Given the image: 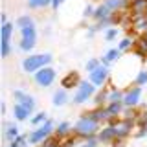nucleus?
<instances>
[{"instance_id":"1","label":"nucleus","mask_w":147,"mask_h":147,"mask_svg":"<svg viewBox=\"0 0 147 147\" xmlns=\"http://www.w3.org/2000/svg\"><path fill=\"white\" fill-rule=\"evenodd\" d=\"M99 125H101L99 121H96L88 112H85L79 119H77L76 127H74V134H76L77 138H83V140H85V138H88V136L98 134Z\"/></svg>"},{"instance_id":"2","label":"nucleus","mask_w":147,"mask_h":147,"mask_svg":"<svg viewBox=\"0 0 147 147\" xmlns=\"http://www.w3.org/2000/svg\"><path fill=\"white\" fill-rule=\"evenodd\" d=\"M50 63H52V55L50 53H35V55H30V57H26L22 61V68L28 74H31V72H37L42 66H48Z\"/></svg>"},{"instance_id":"3","label":"nucleus","mask_w":147,"mask_h":147,"mask_svg":"<svg viewBox=\"0 0 147 147\" xmlns=\"http://www.w3.org/2000/svg\"><path fill=\"white\" fill-rule=\"evenodd\" d=\"M96 94V85L94 83H88V81H81L79 86L76 88V94H74V103L76 105H81L85 101H88V98Z\"/></svg>"},{"instance_id":"4","label":"nucleus","mask_w":147,"mask_h":147,"mask_svg":"<svg viewBox=\"0 0 147 147\" xmlns=\"http://www.w3.org/2000/svg\"><path fill=\"white\" fill-rule=\"evenodd\" d=\"M53 132V123L50 121V119H46L44 123H40V127H37L33 132L30 134V144L33 145H39L40 142H44L46 138H50Z\"/></svg>"},{"instance_id":"5","label":"nucleus","mask_w":147,"mask_h":147,"mask_svg":"<svg viewBox=\"0 0 147 147\" xmlns=\"http://www.w3.org/2000/svg\"><path fill=\"white\" fill-rule=\"evenodd\" d=\"M35 42H37L35 24L20 28V50H22V52H30V50L35 46Z\"/></svg>"},{"instance_id":"6","label":"nucleus","mask_w":147,"mask_h":147,"mask_svg":"<svg viewBox=\"0 0 147 147\" xmlns=\"http://www.w3.org/2000/svg\"><path fill=\"white\" fill-rule=\"evenodd\" d=\"M55 70L52 66H42V68H39L35 74H33V77H35V83L39 86H50L52 83L55 81Z\"/></svg>"},{"instance_id":"7","label":"nucleus","mask_w":147,"mask_h":147,"mask_svg":"<svg viewBox=\"0 0 147 147\" xmlns=\"http://www.w3.org/2000/svg\"><path fill=\"white\" fill-rule=\"evenodd\" d=\"M109 123L114 127V131H116V138H127L132 132V125H134L132 121L123 119L121 116H119V118H112Z\"/></svg>"},{"instance_id":"8","label":"nucleus","mask_w":147,"mask_h":147,"mask_svg":"<svg viewBox=\"0 0 147 147\" xmlns=\"http://www.w3.org/2000/svg\"><path fill=\"white\" fill-rule=\"evenodd\" d=\"M88 77H90V81L94 83L96 86H103L105 83H109V66L101 63L96 70L88 72Z\"/></svg>"},{"instance_id":"9","label":"nucleus","mask_w":147,"mask_h":147,"mask_svg":"<svg viewBox=\"0 0 147 147\" xmlns=\"http://www.w3.org/2000/svg\"><path fill=\"white\" fill-rule=\"evenodd\" d=\"M140 96H142V86L140 85H134L129 90H125V94H123V103H125V107H138Z\"/></svg>"},{"instance_id":"10","label":"nucleus","mask_w":147,"mask_h":147,"mask_svg":"<svg viewBox=\"0 0 147 147\" xmlns=\"http://www.w3.org/2000/svg\"><path fill=\"white\" fill-rule=\"evenodd\" d=\"M0 33H2V57H7L9 55V40H11V33H13V24L11 22H2V31H0Z\"/></svg>"},{"instance_id":"11","label":"nucleus","mask_w":147,"mask_h":147,"mask_svg":"<svg viewBox=\"0 0 147 147\" xmlns=\"http://www.w3.org/2000/svg\"><path fill=\"white\" fill-rule=\"evenodd\" d=\"M88 114L96 119V121H99V123H109L110 119H112V116H110V112L107 109V105H101V107L96 105V109L88 110Z\"/></svg>"},{"instance_id":"12","label":"nucleus","mask_w":147,"mask_h":147,"mask_svg":"<svg viewBox=\"0 0 147 147\" xmlns=\"http://www.w3.org/2000/svg\"><path fill=\"white\" fill-rule=\"evenodd\" d=\"M13 96H15L17 103H20L22 107L28 109L30 112H33V110H35V99L31 98L30 94H26V92H22V90H15V92H13Z\"/></svg>"},{"instance_id":"13","label":"nucleus","mask_w":147,"mask_h":147,"mask_svg":"<svg viewBox=\"0 0 147 147\" xmlns=\"http://www.w3.org/2000/svg\"><path fill=\"white\" fill-rule=\"evenodd\" d=\"M79 83H81L79 74H77V72H68L66 76L61 79V86H63V88H77Z\"/></svg>"},{"instance_id":"14","label":"nucleus","mask_w":147,"mask_h":147,"mask_svg":"<svg viewBox=\"0 0 147 147\" xmlns=\"http://www.w3.org/2000/svg\"><path fill=\"white\" fill-rule=\"evenodd\" d=\"M103 4L109 9H112L114 13H119V11H123V9L131 7L132 0H103Z\"/></svg>"},{"instance_id":"15","label":"nucleus","mask_w":147,"mask_h":147,"mask_svg":"<svg viewBox=\"0 0 147 147\" xmlns=\"http://www.w3.org/2000/svg\"><path fill=\"white\" fill-rule=\"evenodd\" d=\"M98 138H99V142H103V144H110V142L116 138V131H114V127L109 123V125H105L103 129H99Z\"/></svg>"},{"instance_id":"16","label":"nucleus","mask_w":147,"mask_h":147,"mask_svg":"<svg viewBox=\"0 0 147 147\" xmlns=\"http://www.w3.org/2000/svg\"><path fill=\"white\" fill-rule=\"evenodd\" d=\"M112 15H114L112 9H109L107 6H105V4H101V6L96 7L94 17H92V18H96L98 22H103V20H109V18H112Z\"/></svg>"},{"instance_id":"17","label":"nucleus","mask_w":147,"mask_h":147,"mask_svg":"<svg viewBox=\"0 0 147 147\" xmlns=\"http://www.w3.org/2000/svg\"><path fill=\"white\" fill-rule=\"evenodd\" d=\"M134 52L138 57H147V37L145 35H140L138 39L134 40Z\"/></svg>"},{"instance_id":"18","label":"nucleus","mask_w":147,"mask_h":147,"mask_svg":"<svg viewBox=\"0 0 147 147\" xmlns=\"http://www.w3.org/2000/svg\"><path fill=\"white\" fill-rule=\"evenodd\" d=\"M129 11L132 15H145L147 13V0H132Z\"/></svg>"},{"instance_id":"19","label":"nucleus","mask_w":147,"mask_h":147,"mask_svg":"<svg viewBox=\"0 0 147 147\" xmlns=\"http://www.w3.org/2000/svg\"><path fill=\"white\" fill-rule=\"evenodd\" d=\"M107 109L112 118H119L125 110V103L123 101H112V103H107Z\"/></svg>"},{"instance_id":"20","label":"nucleus","mask_w":147,"mask_h":147,"mask_svg":"<svg viewBox=\"0 0 147 147\" xmlns=\"http://www.w3.org/2000/svg\"><path fill=\"white\" fill-rule=\"evenodd\" d=\"M121 50H119V48H114V50H109V52L107 53H105L103 55V59H101V63H103V64H107V66H109V64L110 63H114V61H118V59L119 57H121Z\"/></svg>"},{"instance_id":"21","label":"nucleus","mask_w":147,"mask_h":147,"mask_svg":"<svg viewBox=\"0 0 147 147\" xmlns=\"http://www.w3.org/2000/svg\"><path fill=\"white\" fill-rule=\"evenodd\" d=\"M52 101H53L55 107H63V105L68 101V94H66V90H64V88H59V90L53 94V99H52Z\"/></svg>"},{"instance_id":"22","label":"nucleus","mask_w":147,"mask_h":147,"mask_svg":"<svg viewBox=\"0 0 147 147\" xmlns=\"http://www.w3.org/2000/svg\"><path fill=\"white\" fill-rule=\"evenodd\" d=\"M13 114H15V118L18 119V121H24V119H28V116H30V110L24 109L20 103H15V107H13Z\"/></svg>"},{"instance_id":"23","label":"nucleus","mask_w":147,"mask_h":147,"mask_svg":"<svg viewBox=\"0 0 147 147\" xmlns=\"http://www.w3.org/2000/svg\"><path fill=\"white\" fill-rule=\"evenodd\" d=\"M109 101L107 103H112V101H123V94L125 92H121L119 88H116V86H112V85H109Z\"/></svg>"},{"instance_id":"24","label":"nucleus","mask_w":147,"mask_h":147,"mask_svg":"<svg viewBox=\"0 0 147 147\" xmlns=\"http://www.w3.org/2000/svg\"><path fill=\"white\" fill-rule=\"evenodd\" d=\"M109 90L110 88H101L98 94H96L94 101H96V105H98V107H101V105H107V101H109Z\"/></svg>"},{"instance_id":"25","label":"nucleus","mask_w":147,"mask_h":147,"mask_svg":"<svg viewBox=\"0 0 147 147\" xmlns=\"http://www.w3.org/2000/svg\"><path fill=\"white\" fill-rule=\"evenodd\" d=\"M55 134H57L59 138H66V136H70V123H68V121L59 123L57 129H55Z\"/></svg>"},{"instance_id":"26","label":"nucleus","mask_w":147,"mask_h":147,"mask_svg":"<svg viewBox=\"0 0 147 147\" xmlns=\"http://www.w3.org/2000/svg\"><path fill=\"white\" fill-rule=\"evenodd\" d=\"M39 147H61V138L59 136H50L44 142H40Z\"/></svg>"},{"instance_id":"27","label":"nucleus","mask_w":147,"mask_h":147,"mask_svg":"<svg viewBox=\"0 0 147 147\" xmlns=\"http://www.w3.org/2000/svg\"><path fill=\"white\" fill-rule=\"evenodd\" d=\"M17 136H18V127L15 125V123H9V125H6V138H7V140L13 142Z\"/></svg>"},{"instance_id":"28","label":"nucleus","mask_w":147,"mask_h":147,"mask_svg":"<svg viewBox=\"0 0 147 147\" xmlns=\"http://www.w3.org/2000/svg\"><path fill=\"white\" fill-rule=\"evenodd\" d=\"M28 6L31 9H39V7L52 6V0H28Z\"/></svg>"},{"instance_id":"29","label":"nucleus","mask_w":147,"mask_h":147,"mask_svg":"<svg viewBox=\"0 0 147 147\" xmlns=\"http://www.w3.org/2000/svg\"><path fill=\"white\" fill-rule=\"evenodd\" d=\"M118 48L121 50V52H127V50L134 48V40H132V37H125V39H121V42L118 44Z\"/></svg>"},{"instance_id":"30","label":"nucleus","mask_w":147,"mask_h":147,"mask_svg":"<svg viewBox=\"0 0 147 147\" xmlns=\"http://www.w3.org/2000/svg\"><path fill=\"white\" fill-rule=\"evenodd\" d=\"M35 22H33V18H31L30 15H22V17H18V20H17V26L18 28H24V26H33Z\"/></svg>"},{"instance_id":"31","label":"nucleus","mask_w":147,"mask_h":147,"mask_svg":"<svg viewBox=\"0 0 147 147\" xmlns=\"http://www.w3.org/2000/svg\"><path fill=\"white\" fill-rule=\"evenodd\" d=\"M134 85H140V86L147 85V72L145 70H140V72H138V76H136V79H134Z\"/></svg>"},{"instance_id":"32","label":"nucleus","mask_w":147,"mask_h":147,"mask_svg":"<svg viewBox=\"0 0 147 147\" xmlns=\"http://www.w3.org/2000/svg\"><path fill=\"white\" fill-rule=\"evenodd\" d=\"M98 144H99V138H98V134H94V136L85 138V144H83V147H98Z\"/></svg>"},{"instance_id":"33","label":"nucleus","mask_w":147,"mask_h":147,"mask_svg":"<svg viewBox=\"0 0 147 147\" xmlns=\"http://www.w3.org/2000/svg\"><path fill=\"white\" fill-rule=\"evenodd\" d=\"M118 28H109L107 30V33H105V40H114L118 37Z\"/></svg>"},{"instance_id":"34","label":"nucleus","mask_w":147,"mask_h":147,"mask_svg":"<svg viewBox=\"0 0 147 147\" xmlns=\"http://www.w3.org/2000/svg\"><path fill=\"white\" fill-rule=\"evenodd\" d=\"M46 121V112H39V114H35V118H31V123L33 125H40V123H44Z\"/></svg>"},{"instance_id":"35","label":"nucleus","mask_w":147,"mask_h":147,"mask_svg":"<svg viewBox=\"0 0 147 147\" xmlns=\"http://www.w3.org/2000/svg\"><path fill=\"white\" fill-rule=\"evenodd\" d=\"M99 64H101V63L98 61V59H90V61L86 63V70H88V72H92V70H96V68H98Z\"/></svg>"},{"instance_id":"36","label":"nucleus","mask_w":147,"mask_h":147,"mask_svg":"<svg viewBox=\"0 0 147 147\" xmlns=\"http://www.w3.org/2000/svg\"><path fill=\"white\" fill-rule=\"evenodd\" d=\"M110 147H125V138H114L110 142Z\"/></svg>"},{"instance_id":"37","label":"nucleus","mask_w":147,"mask_h":147,"mask_svg":"<svg viewBox=\"0 0 147 147\" xmlns=\"http://www.w3.org/2000/svg\"><path fill=\"white\" fill-rule=\"evenodd\" d=\"M94 11H96V7H92V6H86V7H85V11H83V17H85V18H88V17H94Z\"/></svg>"},{"instance_id":"38","label":"nucleus","mask_w":147,"mask_h":147,"mask_svg":"<svg viewBox=\"0 0 147 147\" xmlns=\"http://www.w3.org/2000/svg\"><path fill=\"white\" fill-rule=\"evenodd\" d=\"M63 2H64V0H52V6H53L55 9H57V7H59V6H61V4H63Z\"/></svg>"}]
</instances>
